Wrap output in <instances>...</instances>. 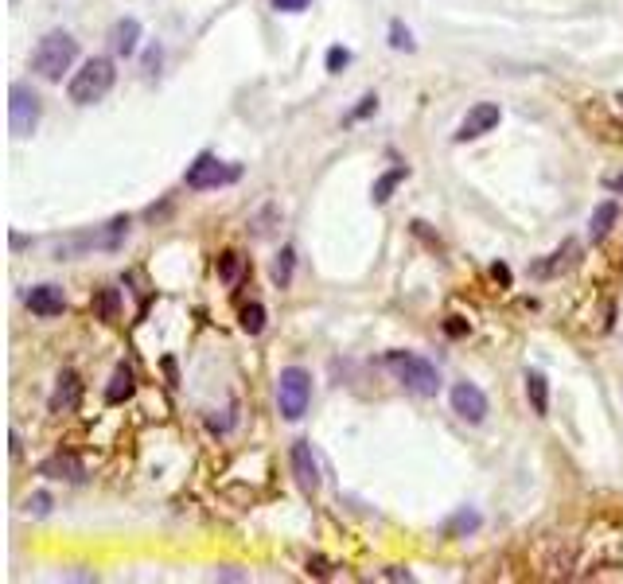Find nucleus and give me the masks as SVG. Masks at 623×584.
I'll return each mask as SVG.
<instances>
[{
    "label": "nucleus",
    "mask_w": 623,
    "mask_h": 584,
    "mask_svg": "<svg viewBox=\"0 0 623 584\" xmlns=\"http://www.w3.org/2000/svg\"><path fill=\"white\" fill-rule=\"evenodd\" d=\"M293 265H296V250L293 246H285L277 261H273V281H277V289H289L293 285Z\"/></svg>",
    "instance_id": "nucleus-18"
},
{
    "label": "nucleus",
    "mask_w": 623,
    "mask_h": 584,
    "mask_svg": "<svg viewBox=\"0 0 623 584\" xmlns=\"http://www.w3.org/2000/svg\"><path fill=\"white\" fill-rule=\"evenodd\" d=\"M39 94L32 86H24V82H12V90H8V129H12V137L16 141H24V137H32L39 129Z\"/></svg>",
    "instance_id": "nucleus-5"
},
{
    "label": "nucleus",
    "mask_w": 623,
    "mask_h": 584,
    "mask_svg": "<svg viewBox=\"0 0 623 584\" xmlns=\"http://www.w3.org/2000/svg\"><path fill=\"white\" fill-rule=\"evenodd\" d=\"M133 390H137L133 370H129V366H117V370H113V378H110V390H106V402L121 405L125 398H133Z\"/></svg>",
    "instance_id": "nucleus-17"
},
{
    "label": "nucleus",
    "mask_w": 623,
    "mask_h": 584,
    "mask_svg": "<svg viewBox=\"0 0 623 584\" xmlns=\"http://www.w3.org/2000/svg\"><path fill=\"white\" fill-rule=\"evenodd\" d=\"M238 320H242V331L261 335V331H265V308L254 300V304H246V308H242V316H238Z\"/></svg>",
    "instance_id": "nucleus-20"
},
{
    "label": "nucleus",
    "mask_w": 623,
    "mask_h": 584,
    "mask_svg": "<svg viewBox=\"0 0 623 584\" xmlns=\"http://www.w3.org/2000/svg\"><path fill=\"white\" fill-rule=\"evenodd\" d=\"M526 398H530V405H534L538 417L550 413V382H546L542 370H526Z\"/></svg>",
    "instance_id": "nucleus-16"
},
{
    "label": "nucleus",
    "mask_w": 623,
    "mask_h": 584,
    "mask_svg": "<svg viewBox=\"0 0 623 584\" xmlns=\"http://www.w3.org/2000/svg\"><path fill=\"white\" fill-rule=\"evenodd\" d=\"M573 254H577V246L569 242V246H565V257H573ZM565 265H569V261H561V250H557V254H553V261L534 265V273H538V277H553V273H557V269H565Z\"/></svg>",
    "instance_id": "nucleus-22"
},
{
    "label": "nucleus",
    "mask_w": 623,
    "mask_h": 584,
    "mask_svg": "<svg viewBox=\"0 0 623 584\" xmlns=\"http://www.w3.org/2000/svg\"><path fill=\"white\" fill-rule=\"evenodd\" d=\"M616 219H620V203H616V199H604V203L592 211V222H588V238H592V242H604V238L612 234Z\"/></svg>",
    "instance_id": "nucleus-14"
},
{
    "label": "nucleus",
    "mask_w": 623,
    "mask_h": 584,
    "mask_svg": "<svg viewBox=\"0 0 623 584\" xmlns=\"http://www.w3.org/2000/svg\"><path fill=\"white\" fill-rule=\"evenodd\" d=\"M405 176H409V168H390L386 176H378V180H374V203L382 207V203H386V199L394 195V187H398V183H402Z\"/></svg>",
    "instance_id": "nucleus-19"
},
{
    "label": "nucleus",
    "mask_w": 623,
    "mask_h": 584,
    "mask_svg": "<svg viewBox=\"0 0 623 584\" xmlns=\"http://www.w3.org/2000/svg\"><path fill=\"white\" fill-rule=\"evenodd\" d=\"M242 176V168L238 164H222L219 156H211V152H203L191 168H187V187H195V191H207V187H222V183H234Z\"/></svg>",
    "instance_id": "nucleus-6"
},
{
    "label": "nucleus",
    "mask_w": 623,
    "mask_h": 584,
    "mask_svg": "<svg viewBox=\"0 0 623 584\" xmlns=\"http://www.w3.org/2000/svg\"><path fill=\"white\" fill-rule=\"evenodd\" d=\"M102 312H106V320L117 316V300H113V292H102Z\"/></svg>",
    "instance_id": "nucleus-29"
},
{
    "label": "nucleus",
    "mask_w": 623,
    "mask_h": 584,
    "mask_svg": "<svg viewBox=\"0 0 623 584\" xmlns=\"http://www.w3.org/2000/svg\"><path fill=\"white\" fill-rule=\"evenodd\" d=\"M491 273H495V277H499V281H503V285H511V269H507V265H495V269H491Z\"/></svg>",
    "instance_id": "nucleus-30"
},
{
    "label": "nucleus",
    "mask_w": 623,
    "mask_h": 584,
    "mask_svg": "<svg viewBox=\"0 0 623 584\" xmlns=\"http://www.w3.org/2000/svg\"><path fill=\"white\" fill-rule=\"evenodd\" d=\"M378 110V98H374V94H367V98H363V102H359V110L351 113V117H347V121H363V117H367V113H374Z\"/></svg>",
    "instance_id": "nucleus-28"
},
{
    "label": "nucleus",
    "mask_w": 623,
    "mask_h": 584,
    "mask_svg": "<svg viewBox=\"0 0 623 584\" xmlns=\"http://www.w3.org/2000/svg\"><path fill=\"white\" fill-rule=\"evenodd\" d=\"M78 398H82V382H78V374H63L59 378V386H55V394H51V413H74L78 409Z\"/></svg>",
    "instance_id": "nucleus-13"
},
{
    "label": "nucleus",
    "mask_w": 623,
    "mask_h": 584,
    "mask_svg": "<svg viewBox=\"0 0 623 584\" xmlns=\"http://www.w3.org/2000/svg\"><path fill=\"white\" fill-rule=\"evenodd\" d=\"M28 308L43 316V320H51V316H63V308H67V296L59 285H36V289L28 292Z\"/></svg>",
    "instance_id": "nucleus-11"
},
{
    "label": "nucleus",
    "mask_w": 623,
    "mask_h": 584,
    "mask_svg": "<svg viewBox=\"0 0 623 584\" xmlns=\"http://www.w3.org/2000/svg\"><path fill=\"white\" fill-rule=\"evenodd\" d=\"M8 448H12V460H16L20 456V437L16 433H8Z\"/></svg>",
    "instance_id": "nucleus-31"
},
{
    "label": "nucleus",
    "mask_w": 623,
    "mask_h": 584,
    "mask_svg": "<svg viewBox=\"0 0 623 584\" xmlns=\"http://www.w3.org/2000/svg\"><path fill=\"white\" fill-rule=\"evenodd\" d=\"M110 47L121 55V59L137 55V47H141V20H133V16L117 20V24L110 28Z\"/></svg>",
    "instance_id": "nucleus-12"
},
{
    "label": "nucleus",
    "mask_w": 623,
    "mask_h": 584,
    "mask_svg": "<svg viewBox=\"0 0 623 584\" xmlns=\"http://www.w3.org/2000/svg\"><path fill=\"white\" fill-rule=\"evenodd\" d=\"M499 117H503V113H499V106H495V102H479V106H472V110H468V117L460 121V129L452 133V141H456V145H464V141H476V137L491 133V129L499 125Z\"/></svg>",
    "instance_id": "nucleus-8"
},
{
    "label": "nucleus",
    "mask_w": 623,
    "mask_h": 584,
    "mask_svg": "<svg viewBox=\"0 0 623 584\" xmlns=\"http://www.w3.org/2000/svg\"><path fill=\"white\" fill-rule=\"evenodd\" d=\"M39 475L78 483V479H82V460H74V456H67V452H55V456H47V460L39 464Z\"/></svg>",
    "instance_id": "nucleus-15"
},
{
    "label": "nucleus",
    "mask_w": 623,
    "mask_h": 584,
    "mask_svg": "<svg viewBox=\"0 0 623 584\" xmlns=\"http://www.w3.org/2000/svg\"><path fill=\"white\" fill-rule=\"evenodd\" d=\"M312 402V374L304 366H285L277 378V405L285 421H300Z\"/></svg>",
    "instance_id": "nucleus-4"
},
{
    "label": "nucleus",
    "mask_w": 623,
    "mask_h": 584,
    "mask_svg": "<svg viewBox=\"0 0 623 584\" xmlns=\"http://www.w3.org/2000/svg\"><path fill=\"white\" fill-rule=\"evenodd\" d=\"M483 526V518H479L476 511H460L452 522H448V534L456 538V534H472V530H479Z\"/></svg>",
    "instance_id": "nucleus-21"
},
{
    "label": "nucleus",
    "mask_w": 623,
    "mask_h": 584,
    "mask_svg": "<svg viewBox=\"0 0 623 584\" xmlns=\"http://www.w3.org/2000/svg\"><path fill=\"white\" fill-rule=\"evenodd\" d=\"M277 12H304V8H312V0H269Z\"/></svg>",
    "instance_id": "nucleus-27"
},
{
    "label": "nucleus",
    "mask_w": 623,
    "mask_h": 584,
    "mask_svg": "<svg viewBox=\"0 0 623 584\" xmlns=\"http://www.w3.org/2000/svg\"><path fill=\"white\" fill-rule=\"evenodd\" d=\"M390 47H394V51H413V47H417L402 20H394V24H390Z\"/></svg>",
    "instance_id": "nucleus-23"
},
{
    "label": "nucleus",
    "mask_w": 623,
    "mask_h": 584,
    "mask_svg": "<svg viewBox=\"0 0 623 584\" xmlns=\"http://www.w3.org/2000/svg\"><path fill=\"white\" fill-rule=\"evenodd\" d=\"M293 472H296V483H300L304 491H316V487H320V464H316L308 440H296L293 444Z\"/></svg>",
    "instance_id": "nucleus-10"
},
{
    "label": "nucleus",
    "mask_w": 623,
    "mask_h": 584,
    "mask_svg": "<svg viewBox=\"0 0 623 584\" xmlns=\"http://www.w3.org/2000/svg\"><path fill=\"white\" fill-rule=\"evenodd\" d=\"M452 413L464 417L468 425H479L487 417V394L479 390L476 382H456L452 386Z\"/></svg>",
    "instance_id": "nucleus-9"
},
{
    "label": "nucleus",
    "mask_w": 623,
    "mask_h": 584,
    "mask_svg": "<svg viewBox=\"0 0 623 584\" xmlns=\"http://www.w3.org/2000/svg\"><path fill=\"white\" fill-rule=\"evenodd\" d=\"M28 511H32V514H47V511H51V495H47V491H36V495L28 499Z\"/></svg>",
    "instance_id": "nucleus-26"
},
{
    "label": "nucleus",
    "mask_w": 623,
    "mask_h": 584,
    "mask_svg": "<svg viewBox=\"0 0 623 584\" xmlns=\"http://www.w3.org/2000/svg\"><path fill=\"white\" fill-rule=\"evenodd\" d=\"M382 366L402 382L409 394H417V398H437L440 394V370L429 359L413 355V351H386Z\"/></svg>",
    "instance_id": "nucleus-1"
},
{
    "label": "nucleus",
    "mask_w": 623,
    "mask_h": 584,
    "mask_svg": "<svg viewBox=\"0 0 623 584\" xmlns=\"http://www.w3.org/2000/svg\"><path fill=\"white\" fill-rule=\"evenodd\" d=\"M608 187H612V191H620V195H623V172H620V176H612V180H608Z\"/></svg>",
    "instance_id": "nucleus-32"
},
{
    "label": "nucleus",
    "mask_w": 623,
    "mask_h": 584,
    "mask_svg": "<svg viewBox=\"0 0 623 584\" xmlns=\"http://www.w3.org/2000/svg\"><path fill=\"white\" fill-rule=\"evenodd\" d=\"M125 234H129V219L117 215V219H110L102 226V234H86V238H74L67 246H59V257H71L78 250H86V246H94V250H117L125 242Z\"/></svg>",
    "instance_id": "nucleus-7"
},
{
    "label": "nucleus",
    "mask_w": 623,
    "mask_h": 584,
    "mask_svg": "<svg viewBox=\"0 0 623 584\" xmlns=\"http://www.w3.org/2000/svg\"><path fill=\"white\" fill-rule=\"evenodd\" d=\"M347 63H351V51H347V47H339V43H335V47H328V71L331 74H339L343 67H347Z\"/></svg>",
    "instance_id": "nucleus-25"
},
{
    "label": "nucleus",
    "mask_w": 623,
    "mask_h": 584,
    "mask_svg": "<svg viewBox=\"0 0 623 584\" xmlns=\"http://www.w3.org/2000/svg\"><path fill=\"white\" fill-rule=\"evenodd\" d=\"M74 59H78V43L67 32H47L32 51V71L47 82H59L63 71H71Z\"/></svg>",
    "instance_id": "nucleus-3"
},
{
    "label": "nucleus",
    "mask_w": 623,
    "mask_h": 584,
    "mask_svg": "<svg viewBox=\"0 0 623 584\" xmlns=\"http://www.w3.org/2000/svg\"><path fill=\"white\" fill-rule=\"evenodd\" d=\"M113 82H117L113 59H106V55L86 59L82 71H74L71 86H67V98H71L74 106H94V102H102V98L110 94Z\"/></svg>",
    "instance_id": "nucleus-2"
},
{
    "label": "nucleus",
    "mask_w": 623,
    "mask_h": 584,
    "mask_svg": "<svg viewBox=\"0 0 623 584\" xmlns=\"http://www.w3.org/2000/svg\"><path fill=\"white\" fill-rule=\"evenodd\" d=\"M238 269H242V257L234 254V250H226V254L219 257V277L222 281H234V277H238Z\"/></svg>",
    "instance_id": "nucleus-24"
}]
</instances>
